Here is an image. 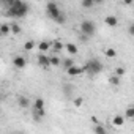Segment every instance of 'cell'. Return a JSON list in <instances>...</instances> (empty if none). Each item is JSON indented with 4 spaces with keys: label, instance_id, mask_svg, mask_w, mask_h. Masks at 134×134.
I'll return each mask as SVG.
<instances>
[{
    "label": "cell",
    "instance_id": "17",
    "mask_svg": "<svg viewBox=\"0 0 134 134\" xmlns=\"http://www.w3.org/2000/svg\"><path fill=\"white\" fill-rule=\"evenodd\" d=\"M81 5L85 10H90V8H93L96 5V2H95V0H81Z\"/></svg>",
    "mask_w": 134,
    "mask_h": 134
},
{
    "label": "cell",
    "instance_id": "9",
    "mask_svg": "<svg viewBox=\"0 0 134 134\" xmlns=\"http://www.w3.org/2000/svg\"><path fill=\"white\" fill-rule=\"evenodd\" d=\"M36 46H38V51H40V52H47L49 49H52V41L43 40V41H40Z\"/></svg>",
    "mask_w": 134,
    "mask_h": 134
},
{
    "label": "cell",
    "instance_id": "22",
    "mask_svg": "<svg viewBox=\"0 0 134 134\" xmlns=\"http://www.w3.org/2000/svg\"><path fill=\"white\" fill-rule=\"evenodd\" d=\"M93 131H95L96 134H106V132H107V129H106V128H104V126L101 125V121L95 125V128H93Z\"/></svg>",
    "mask_w": 134,
    "mask_h": 134
},
{
    "label": "cell",
    "instance_id": "24",
    "mask_svg": "<svg viewBox=\"0 0 134 134\" xmlns=\"http://www.w3.org/2000/svg\"><path fill=\"white\" fill-rule=\"evenodd\" d=\"M35 46H36V44H35V41L29 40V41H25V43H24V51H32Z\"/></svg>",
    "mask_w": 134,
    "mask_h": 134
},
{
    "label": "cell",
    "instance_id": "27",
    "mask_svg": "<svg viewBox=\"0 0 134 134\" xmlns=\"http://www.w3.org/2000/svg\"><path fill=\"white\" fill-rule=\"evenodd\" d=\"M55 22H57V24H65V22H66V16L62 13V14L57 18V21H55Z\"/></svg>",
    "mask_w": 134,
    "mask_h": 134
},
{
    "label": "cell",
    "instance_id": "15",
    "mask_svg": "<svg viewBox=\"0 0 134 134\" xmlns=\"http://www.w3.org/2000/svg\"><path fill=\"white\" fill-rule=\"evenodd\" d=\"M63 47H65V44H63L60 40H55V41H52V49H54L55 52H62V51H63Z\"/></svg>",
    "mask_w": 134,
    "mask_h": 134
},
{
    "label": "cell",
    "instance_id": "30",
    "mask_svg": "<svg viewBox=\"0 0 134 134\" xmlns=\"http://www.w3.org/2000/svg\"><path fill=\"white\" fill-rule=\"evenodd\" d=\"M125 5H134V0H123Z\"/></svg>",
    "mask_w": 134,
    "mask_h": 134
},
{
    "label": "cell",
    "instance_id": "31",
    "mask_svg": "<svg viewBox=\"0 0 134 134\" xmlns=\"http://www.w3.org/2000/svg\"><path fill=\"white\" fill-rule=\"evenodd\" d=\"M2 2H3L5 5H8V7H10V5H11V3L14 2V0H2Z\"/></svg>",
    "mask_w": 134,
    "mask_h": 134
},
{
    "label": "cell",
    "instance_id": "11",
    "mask_svg": "<svg viewBox=\"0 0 134 134\" xmlns=\"http://www.w3.org/2000/svg\"><path fill=\"white\" fill-rule=\"evenodd\" d=\"M18 104H19V107H22V109H29V107H30V99H29L27 96H24V95H19V96H18Z\"/></svg>",
    "mask_w": 134,
    "mask_h": 134
},
{
    "label": "cell",
    "instance_id": "13",
    "mask_svg": "<svg viewBox=\"0 0 134 134\" xmlns=\"http://www.w3.org/2000/svg\"><path fill=\"white\" fill-rule=\"evenodd\" d=\"M125 121H126V117L125 115H114V118H112V125L114 126H123L125 125Z\"/></svg>",
    "mask_w": 134,
    "mask_h": 134
},
{
    "label": "cell",
    "instance_id": "10",
    "mask_svg": "<svg viewBox=\"0 0 134 134\" xmlns=\"http://www.w3.org/2000/svg\"><path fill=\"white\" fill-rule=\"evenodd\" d=\"M65 49H66V52H68L70 55H77L79 54V47L74 43H66L65 44Z\"/></svg>",
    "mask_w": 134,
    "mask_h": 134
},
{
    "label": "cell",
    "instance_id": "5",
    "mask_svg": "<svg viewBox=\"0 0 134 134\" xmlns=\"http://www.w3.org/2000/svg\"><path fill=\"white\" fill-rule=\"evenodd\" d=\"M46 14L47 18H51L52 21H57V18L62 14V10L58 8V5L55 2H47L46 3Z\"/></svg>",
    "mask_w": 134,
    "mask_h": 134
},
{
    "label": "cell",
    "instance_id": "20",
    "mask_svg": "<svg viewBox=\"0 0 134 134\" xmlns=\"http://www.w3.org/2000/svg\"><path fill=\"white\" fill-rule=\"evenodd\" d=\"M73 65H76L73 58H63V60H62V66H63V70H68L70 66H73Z\"/></svg>",
    "mask_w": 134,
    "mask_h": 134
},
{
    "label": "cell",
    "instance_id": "32",
    "mask_svg": "<svg viewBox=\"0 0 134 134\" xmlns=\"http://www.w3.org/2000/svg\"><path fill=\"white\" fill-rule=\"evenodd\" d=\"M96 2V5H101V3H104V0H95Z\"/></svg>",
    "mask_w": 134,
    "mask_h": 134
},
{
    "label": "cell",
    "instance_id": "8",
    "mask_svg": "<svg viewBox=\"0 0 134 134\" xmlns=\"http://www.w3.org/2000/svg\"><path fill=\"white\" fill-rule=\"evenodd\" d=\"M65 71H66V74H68L70 77H74V76H81L82 73H85V68H84V66L73 65V66H70V68L65 70Z\"/></svg>",
    "mask_w": 134,
    "mask_h": 134
},
{
    "label": "cell",
    "instance_id": "6",
    "mask_svg": "<svg viewBox=\"0 0 134 134\" xmlns=\"http://www.w3.org/2000/svg\"><path fill=\"white\" fill-rule=\"evenodd\" d=\"M36 62H38V65L41 66V68H44V70L51 68V55H46L44 52H40L38 54Z\"/></svg>",
    "mask_w": 134,
    "mask_h": 134
},
{
    "label": "cell",
    "instance_id": "29",
    "mask_svg": "<svg viewBox=\"0 0 134 134\" xmlns=\"http://www.w3.org/2000/svg\"><path fill=\"white\" fill-rule=\"evenodd\" d=\"M128 32H129V35H131V36H134V24H131V25H129Z\"/></svg>",
    "mask_w": 134,
    "mask_h": 134
},
{
    "label": "cell",
    "instance_id": "28",
    "mask_svg": "<svg viewBox=\"0 0 134 134\" xmlns=\"http://www.w3.org/2000/svg\"><path fill=\"white\" fill-rule=\"evenodd\" d=\"M63 90H65V93L68 95V96H71V90H73V87H71V85H65V87H63Z\"/></svg>",
    "mask_w": 134,
    "mask_h": 134
},
{
    "label": "cell",
    "instance_id": "12",
    "mask_svg": "<svg viewBox=\"0 0 134 134\" xmlns=\"http://www.w3.org/2000/svg\"><path fill=\"white\" fill-rule=\"evenodd\" d=\"M104 24H106V25H109V27H117V25H118V19H117L115 16L109 14V16H106V18H104Z\"/></svg>",
    "mask_w": 134,
    "mask_h": 134
},
{
    "label": "cell",
    "instance_id": "3",
    "mask_svg": "<svg viewBox=\"0 0 134 134\" xmlns=\"http://www.w3.org/2000/svg\"><path fill=\"white\" fill-rule=\"evenodd\" d=\"M79 30H81V33H84V35H87V36L90 38V36H93V35L96 33V25H95L93 21H90V19H84V21L81 22Z\"/></svg>",
    "mask_w": 134,
    "mask_h": 134
},
{
    "label": "cell",
    "instance_id": "16",
    "mask_svg": "<svg viewBox=\"0 0 134 134\" xmlns=\"http://www.w3.org/2000/svg\"><path fill=\"white\" fill-rule=\"evenodd\" d=\"M104 55L107 58H115L117 57V51L114 47H104Z\"/></svg>",
    "mask_w": 134,
    "mask_h": 134
},
{
    "label": "cell",
    "instance_id": "19",
    "mask_svg": "<svg viewBox=\"0 0 134 134\" xmlns=\"http://www.w3.org/2000/svg\"><path fill=\"white\" fill-rule=\"evenodd\" d=\"M125 117H126V120H134V106L126 107V110H125Z\"/></svg>",
    "mask_w": 134,
    "mask_h": 134
},
{
    "label": "cell",
    "instance_id": "23",
    "mask_svg": "<svg viewBox=\"0 0 134 134\" xmlns=\"http://www.w3.org/2000/svg\"><path fill=\"white\" fill-rule=\"evenodd\" d=\"M62 65V58L58 55H51V66H60Z\"/></svg>",
    "mask_w": 134,
    "mask_h": 134
},
{
    "label": "cell",
    "instance_id": "14",
    "mask_svg": "<svg viewBox=\"0 0 134 134\" xmlns=\"http://www.w3.org/2000/svg\"><path fill=\"white\" fill-rule=\"evenodd\" d=\"M11 33V25L10 24H2V25H0V35H2V36H8Z\"/></svg>",
    "mask_w": 134,
    "mask_h": 134
},
{
    "label": "cell",
    "instance_id": "26",
    "mask_svg": "<svg viewBox=\"0 0 134 134\" xmlns=\"http://www.w3.org/2000/svg\"><path fill=\"white\" fill-rule=\"evenodd\" d=\"M73 104H74L76 107H81V106L84 104V98H82V96H76V98L73 99Z\"/></svg>",
    "mask_w": 134,
    "mask_h": 134
},
{
    "label": "cell",
    "instance_id": "18",
    "mask_svg": "<svg viewBox=\"0 0 134 134\" xmlns=\"http://www.w3.org/2000/svg\"><path fill=\"white\" fill-rule=\"evenodd\" d=\"M10 25H11V33H13V35H19V33H21V30H22V29H21V25H19L16 21H13Z\"/></svg>",
    "mask_w": 134,
    "mask_h": 134
},
{
    "label": "cell",
    "instance_id": "21",
    "mask_svg": "<svg viewBox=\"0 0 134 134\" xmlns=\"http://www.w3.org/2000/svg\"><path fill=\"white\" fill-rule=\"evenodd\" d=\"M109 84H110V85H114V87H118V85H120V76L112 74V76L109 77Z\"/></svg>",
    "mask_w": 134,
    "mask_h": 134
},
{
    "label": "cell",
    "instance_id": "7",
    "mask_svg": "<svg viewBox=\"0 0 134 134\" xmlns=\"http://www.w3.org/2000/svg\"><path fill=\"white\" fill-rule=\"evenodd\" d=\"M13 66L18 70H24L27 66V58L24 55H14L13 57Z\"/></svg>",
    "mask_w": 134,
    "mask_h": 134
},
{
    "label": "cell",
    "instance_id": "4",
    "mask_svg": "<svg viewBox=\"0 0 134 134\" xmlns=\"http://www.w3.org/2000/svg\"><path fill=\"white\" fill-rule=\"evenodd\" d=\"M46 110H44V99L41 96H38L33 103V118L35 120H41L44 117Z\"/></svg>",
    "mask_w": 134,
    "mask_h": 134
},
{
    "label": "cell",
    "instance_id": "25",
    "mask_svg": "<svg viewBox=\"0 0 134 134\" xmlns=\"http://www.w3.org/2000/svg\"><path fill=\"white\" fill-rule=\"evenodd\" d=\"M114 74H117V76H120V77H121V76H125V74H126V70L123 68V66H117V68L114 70Z\"/></svg>",
    "mask_w": 134,
    "mask_h": 134
},
{
    "label": "cell",
    "instance_id": "2",
    "mask_svg": "<svg viewBox=\"0 0 134 134\" xmlns=\"http://www.w3.org/2000/svg\"><path fill=\"white\" fill-rule=\"evenodd\" d=\"M84 68H85V73H87V74H90V76H96V74H99V73L103 71V63H101L98 58L92 57V58H88V60L85 62Z\"/></svg>",
    "mask_w": 134,
    "mask_h": 134
},
{
    "label": "cell",
    "instance_id": "1",
    "mask_svg": "<svg viewBox=\"0 0 134 134\" xmlns=\"http://www.w3.org/2000/svg\"><path fill=\"white\" fill-rule=\"evenodd\" d=\"M27 13H29V5L24 3L22 0H14V2L8 7V10H7V16L14 18V19H18V18H25Z\"/></svg>",
    "mask_w": 134,
    "mask_h": 134
}]
</instances>
